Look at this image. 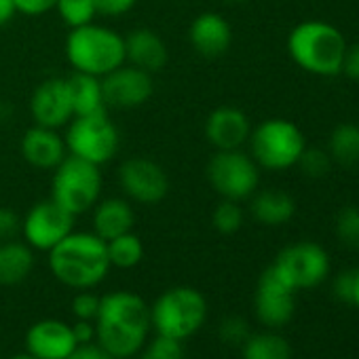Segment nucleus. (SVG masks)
I'll list each match as a JSON object with an SVG mask.
<instances>
[{"label":"nucleus","mask_w":359,"mask_h":359,"mask_svg":"<svg viewBox=\"0 0 359 359\" xmlns=\"http://www.w3.org/2000/svg\"><path fill=\"white\" fill-rule=\"evenodd\" d=\"M95 338L114 359H127L142 351L150 330V306L133 292H110L100 298Z\"/></svg>","instance_id":"f257e3e1"},{"label":"nucleus","mask_w":359,"mask_h":359,"mask_svg":"<svg viewBox=\"0 0 359 359\" xmlns=\"http://www.w3.org/2000/svg\"><path fill=\"white\" fill-rule=\"evenodd\" d=\"M49 266L64 285L89 290L108 275L106 241L95 233H70L49 250Z\"/></svg>","instance_id":"f03ea898"},{"label":"nucleus","mask_w":359,"mask_h":359,"mask_svg":"<svg viewBox=\"0 0 359 359\" xmlns=\"http://www.w3.org/2000/svg\"><path fill=\"white\" fill-rule=\"evenodd\" d=\"M292 60L317 76H336L342 70L346 41L338 28L325 22H302L287 39Z\"/></svg>","instance_id":"7ed1b4c3"},{"label":"nucleus","mask_w":359,"mask_h":359,"mask_svg":"<svg viewBox=\"0 0 359 359\" xmlns=\"http://www.w3.org/2000/svg\"><path fill=\"white\" fill-rule=\"evenodd\" d=\"M66 55L74 70L104 76L125 62V39L104 26L74 28L66 41Z\"/></svg>","instance_id":"20e7f679"},{"label":"nucleus","mask_w":359,"mask_h":359,"mask_svg":"<svg viewBox=\"0 0 359 359\" xmlns=\"http://www.w3.org/2000/svg\"><path fill=\"white\" fill-rule=\"evenodd\" d=\"M208 319V300L195 287H173L163 292L150 306V325L156 334L184 340L201 330Z\"/></svg>","instance_id":"39448f33"},{"label":"nucleus","mask_w":359,"mask_h":359,"mask_svg":"<svg viewBox=\"0 0 359 359\" xmlns=\"http://www.w3.org/2000/svg\"><path fill=\"white\" fill-rule=\"evenodd\" d=\"M102 173L95 163H89L81 156H64L55 167L51 182V199L62 205L72 216L87 212L100 199Z\"/></svg>","instance_id":"423d86ee"},{"label":"nucleus","mask_w":359,"mask_h":359,"mask_svg":"<svg viewBox=\"0 0 359 359\" xmlns=\"http://www.w3.org/2000/svg\"><path fill=\"white\" fill-rule=\"evenodd\" d=\"M250 144L254 161L260 167L273 171L298 165V158L306 148L302 131L285 118H269L260 123L254 129Z\"/></svg>","instance_id":"0eeeda50"},{"label":"nucleus","mask_w":359,"mask_h":359,"mask_svg":"<svg viewBox=\"0 0 359 359\" xmlns=\"http://www.w3.org/2000/svg\"><path fill=\"white\" fill-rule=\"evenodd\" d=\"M208 180L224 199L241 201L256 193L260 173L256 161L235 148L218 150V154L212 156L208 165Z\"/></svg>","instance_id":"6e6552de"},{"label":"nucleus","mask_w":359,"mask_h":359,"mask_svg":"<svg viewBox=\"0 0 359 359\" xmlns=\"http://www.w3.org/2000/svg\"><path fill=\"white\" fill-rule=\"evenodd\" d=\"M118 131L108 121L106 112L76 116L66 133V146L74 156L102 165L118 150Z\"/></svg>","instance_id":"1a4fd4ad"},{"label":"nucleus","mask_w":359,"mask_h":359,"mask_svg":"<svg viewBox=\"0 0 359 359\" xmlns=\"http://www.w3.org/2000/svg\"><path fill=\"white\" fill-rule=\"evenodd\" d=\"M273 266L292 290H309L327 277L330 258L321 245L300 241L281 250Z\"/></svg>","instance_id":"9d476101"},{"label":"nucleus","mask_w":359,"mask_h":359,"mask_svg":"<svg viewBox=\"0 0 359 359\" xmlns=\"http://www.w3.org/2000/svg\"><path fill=\"white\" fill-rule=\"evenodd\" d=\"M72 226H74V216L66 212L62 205H57L53 199L36 203L28 212L22 224L28 245L43 252H49L64 237H68L72 233Z\"/></svg>","instance_id":"9b49d317"},{"label":"nucleus","mask_w":359,"mask_h":359,"mask_svg":"<svg viewBox=\"0 0 359 359\" xmlns=\"http://www.w3.org/2000/svg\"><path fill=\"white\" fill-rule=\"evenodd\" d=\"M294 292L283 277L275 271V266L271 264L258 279V287H256V315L258 319L269 325V327H281L285 325L296 309L294 302Z\"/></svg>","instance_id":"f8f14e48"},{"label":"nucleus","mask_w":359,"mask_h":359,"mask_svg":"<svg viewBox=\"0 0 359 359\" xmlns=\"http://www.w3.org/2000/svg\"><path fill=\"white\" fill-rule=\"evenodd\" d=\"M152 79L150 72L140 70L135 66H118L116 70L104 74L102 81V93L106 106L114 108H137L152 95Z\"/></svg>","instance_id":"ddd939ff"},{"label":"nucleus","mask_w":359,"mask_h":359,"mask_svg":"<svg viewBox=\"0 0 359 359\" xmlns=\"http://www.w3.org/2000/svg\"><path fill=\"white\" fill-rule=\"evenodd\" d=\"M118 180L123 191L135 199L137 203H158L169 189L167 175L161 169V165L148 161V158H131L123 163L118 171Z\"/></svg>","instance_id":"4468645a"},{"label":"nucleus","mask_w":359,"mask_h":359,"mask_svg":"<svg viewBox=\"0 0 359 359\" xmlns=\"http://www.w3.org/2000/svg\"><path fill=\"white\" fill-rule=\"evenodd\" d=\"M76 344L72 325L60 319L36 321L26 334V353L36 359H66Z\"/></svg>","instance_id":"2eb2a0df"},{"label":"nucleus","mask_w":359,"mask_h":359,"mask_svg":"<svg viewBox=\"0 0 359 359\" xmlns=\"http://www.w3.org/2000/svg\"><path fill=\"white\" fill-rule=\"evenodd\" d=\"M30 110L36 125L49 129H57L66 125V121H70L72 116V102H70L66 79H49L41 83L32 95Z\"/></svg>","instance_id":"dca6fc26"},{"label":"nucleus","mask_w":359,"mask_h":359,"mask_svg":"<svg viewBox=\"0 0 359 359\" xmlns=\"http://www.w3.org/2000/svg\"><path fill=\"white\" fill-rule=\"evenodd\" d=\"M205 135L218 150H235L250 137V118L239 108L220 106L210 114Z\"/></svg>","instance_id":"f3484780"},{"label":"nucleus","mask_w":359,"mask_h":359,"mask_svg":"<svg viewBox=\"0 0 359 359\" xmlns=\"http://www.w3.org/2000/svg\"><path fill=\"white\" fill-rule=\"evenodd\" d=\"M191 43L203 57H220L229 51L233 32L229 22L218 13H203L191 26Z\"/></svg>","instance_id":"a211bd4d"},{"label":"nucleus","mask_w":359,"mask_h":359,"mask_svg":"<svg viewBox=\"0 0 359 359\" xmlns=\"http://www.w3.org/2000/svg\"><path fill=\"white\" fill-rule=\"evenodd\" d=\"M24 158L39 169H53L66 156V144L55 133V129L36 125L26 131L22 140Z\"/></svg>","instance_id":"6ab92c4d"},{"label":"nucleus","mask_w":359,"mask_h":359,"mask_svg":"<svg viewBox=\"0 0 359 359\" xmlns=\"http://www.w3.org/2000/svg\"><path fill=\"white\" fill-rule=\"evenodd\" d=\"M125 60L146 72H158L167 64V47L152 30H133L125 39Z\"/></svg>","instance_id":"aec40b11"},{"label":"nucleus","mask_w":359,"mask_h":359,"mask_svg":"<svg viewBox=\"0 0 359 359\" xmlns=\"http://www.w3.org/2000/svg\"><path fill=\"white\" fill-rule=\"evenodd\" d=\"M66 85H68L74 116H87V114L106 112V102H104L100 76L76 70L70 79H66Z\"/></svg>","instance_id":"412c9836"},{"label":"nucleus","mask_w":359,"mask_h":359,"mask_svg":"<svg viewBox=\"0 0 359 359\" xmlns=\"http://www.w3.org/2000/svg\"><path fill=\"white\" fill-rule=\"evenodd\" d=\"M135 224L133 210L121 201V199H106L97 205L93 216L95 235L104 241H110L114 237H121L125 233H131Z\"/></svg>","instance_id":"4be33fe9"},{"label":"nucleus","mask_w":359,"mask_h":359,"mask_svg":"<svg viewBox=\"0 0 359 359\" xmlns=\"http://www.w3.org/2000/svg\"><path fill=\"white\" fill-rule=\"evenodd\" d=\"M34 266V254L26 243L3 241L0 245V285L22 283Z\"/></svg>","instance_id":"5701e85b"},{"label":"nucleus","mask_w":359,"mask_h":359,"mask_svg":"<svg viewBox=\"0 0 359 359\" xmlns=\"http://www.w3.org/2000/svg\"><path fill=\"white\" fill-rule=\"evenodd\" d=\"M252 214L260 224L279 226L296 214L294 199L283 191H262L252 199Z\"/></svg>","instance_id":"b1692460"},{"label":"nucleus","mask_w":359,"mask_h":359,"mask_svg":"<svg viewBox=\"0 0 359 359\" xmlns=\"http://www.w3.org/2000/svg\"><path fill=\"white\" fill-rule=\"evenodd\" d=\"M327 152L332 161L351 167L359 163V125L355 123H342L334 127L327 142Z\"/></svg>","instance_id":"393cba45"},{"label":"nucleus","mask_w":359,"mask_h":359,"mask_svg":"<svg viewBox=\"0 0 359 359\" xmlns=\"http://www.w3.org/2000/svg\"><path fill=\"white\" fill-rule=\"evenodd\" d=\"M241 346L243 359H292L290 342L279 334H250Z\"/></svg>","instance_id":"a878e982"},{"label":"nucleus","mask_w":359,"mask_h":359,"mask_svg":"<svg viewBox=\"0 0 359 359\" xmlns=\"http://www.w3.org/2000/svg\"><path fill=\"white\" fill-rule=\"evenodd\" d=\"M106 250H108L110 266H118V269H131L144 256L142 241L133 233H125L121 237L106 241Z\"/></svg>","instance_id":"bb28decb"},{"label":"nucleus","mask_w":359,"mask_h":359,"mask_svg":"<svg viewBox=\"0 0 359 359\" xmlns=\"http://www.w3.org/2000/svg\"><path fill=\"white\" fill-rule=\"evenodd\" d=\"M57 11L70 28H81L93 22L97 9L95 0H57Z\"/></svg>","instance_id":"cd10ccee"},{"label":"nucleus","mask_w":359,"mask_h":359,"mask_svg":"<svg viewBox=\"0 0 359 359\" xmlns=\"http://www.w3.org/2000/svg\"><path fill=\"white\" fill-rule=\"evenodd\" d=\"M336 235L342 245L359 252V208L346 205L336 216Z\"/></svg>","instance_id":"c85d7f7f"},{"label":"nucleus","mask_w":359,"mask_h":359,"mask_svg":"<svg viewBox=\"0 0 359 359\" xmlns=\"http://www.w3.org/2000/svg\"><path fill=\"white\" fill-rule=\"evenodd\" d=\"M214 226L222 235H233L241 229L243 224V212L237 205V201L224 199L216 210H214Z\"/></svg>","instance_id":"c756f323"},{"label":"nucleus","mask_w":359,"mask_h":359,"mask_svg":"<svg viewBox=\"0 0 359 359\" xmlns=\"http://www.w3.org/2000/svg\"><path fill=\"white\" fill-rule=\"evenodd\" d=\"M182 340L156 334V338L142 351L140 359H182Z\"/></svg>","instance_id":"7c9ffc66"},{"label":"nucleus","mask_w":359,"mask_h":359,"mask_svg":"<svg viewBox=\"0 0 359 359\" xmlns=\"http://www.w3.org/2000/svg\"><path fill=\"white\" fill-rule=\"evenodd\" d=\"M298 165L302 167L304 175L323 177L332 167V156L327 150H321V148H304L298 158Z\"/></svg>","instance_id":"2f4dec72"},{"label":"nucleus","mask_w":359,"mask_h":359,"mask_svg":"<svg viewBox=\"0 0 359 359\" xmlns=\"http://www.w3.org/2000/svg\"><path fill=\"white\" fill-rule=\"evenodd\" d=\"M97 309H100V298L91 292H81L72 300V313L81 321H95Z\"/></svg>","instance_id":"473e14b6"},{"label":"nucleus","mask_w":359,"mask_h":359,"mask_svg":"<svg viewBox=\"0 0 359 359\" xmlns=\"http://www.w3.org/2000/svg\"><path fill=\"white\" fill-rule=\"evenodd\" d=\"M250 336V325L239 317H229L220 325V338L229 344H243Z\"/></svg>","instance_id":"72a5a7b5"},{"label":"nucleus","mask_w":359,"mask_h":359,"mask_svg":"<svg viewBox=\"0 0 359 359\" xmlns=\"http://www.w3.org/2000/svg\"><path fill=\"white\" fill-rule=\"evenodd\" d=\"M20 229H22V222L18 214L9 208H0V241L13 239Z\"/></svg>","instance_id":"f704fd0d"},{"label":"nucleus","mask_w":359,"mask_h":359,"mask_svg":"<svg viewBox=\"0 0 359 359\" xmlns=\"http://www.w3.org/2000/svg\"><path fill=\"white\" fill-rule=\"evenodd\" d=\"M334 294L342 302H353L355 294V271H344L334 279Z\"/></svg>","instance_id":"c9c22d12"},{"label":"nucleus","mask_w":359,"mask_h":359,"mask_svg":"<svg viewBox=\"0 0 359 359\" xmlns=\"http://www.w3.org/2000/svg\"><path fill=\"white\" fill-rule=\"evenodd\" d=\"M66 359H114V357L100 344L85 342V344H76V348Z\"/></svg>","instance_id":"e433bc0d"},{"label":"nucleus","mask_w":359,"mask_h":359,"mask_svg":"<svg viewBox=\"0 0 359 359\" xmlns=\"http://www.w3.org/2000/svg\"><path fill=\"white\" fill-rule=\"evenodd\" d=\"M57 5V0H15V9L26 15H41L51 11Z\"/></svg>","instance_id":"4c0bfd02"},{"label":"nucleus","mask_w":359,"mask_h":359,"mask_svg":"<svg viewBox=\"0 0 359 359\" xmlns=\"http://www.w3.org/2000/svg\"><path fill=\"white\" fill-rule=\"evenodd\" d=\"M135 5V0H95V9L102 15H123Z\"/></svg>","instance_id":"58836bf2"},{"label":"nucleus","mask_w":359,"mask_h":359,"mask_svg":"<svg viewBox=\"0 0 359 359\" xmlns=\"http://www.w3.org/2000/svg\"><path fill=\"white\" fill-rule=\"evenodd\" d=\"M348 79L359 81V43L346 47L344 51V60H342V70Z\"/></svg>","instance_id":"ea45409f"},{"label":"nucleus","mask_w":359,"mask_h":359,"mask_svg":"<svg viewBox=\"0 0 359 359\" xmlns=\"http://www.w3.org/2000/svg\"><path fill=\"white\" fill-rule=\"evenodd\" d=\"M72 332H74V338L79 344H85V342H91L95 338V325L93 321H81L72 325Z\"/></svg>","instance_id":"a19ab883"},{"label":"nucleus","mask_w":359,"mask_h":359,"mask_svg":"<svg viewBox=\"0 0 359 359\" xmlns=\"http://www.w3.org/2000/svg\"><path fill=\"white\" fill-rule=\"evenodd\" d=\"M15 0H0V26H5L15 15Z\"/></svg>","instance_id":"79ce46f5"},{"label":"nucleus","mask_w":359,"mask_h":359,"mask_svg":"<svg viewBox=\"0 0 359 359\" xmlns=\"http://www.w3.org/2000/svg\"><path fill=\"white\" fill-rule=\"evenodd\" d=\"M353 304L359 306V271H355V294H353Z\"/></svg>","instance_id":"37998d69"},{"label":"nucleus","mask_w":359,"mask_h":359,"mask_svg":"<svg viewBox=\"0 0 359 359\" xmlns=\"http://www.w3.org/2000/svg\"><path fill=\"white\" fill-rule=\"evenodd\" d=\"M9 359H36V357H32L30 353H22V355H13V357H9Z\"/></svg>","instance_id":"c03bdc74"},{"label":"nucleus","mask_w":359,"mask_h":359,"mask_svg":"<svg viewBox=\"0 0 359 359\" xmlns=\"http://www.w3.org/2000/svg\"><path fill=\"white\" fill-rule=\"evenodd\" d=\"M231 3H243V0H231Z\"/></svg>","instance_id":"a18cd8bd"}]
</instances>
